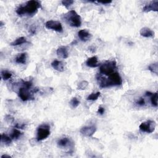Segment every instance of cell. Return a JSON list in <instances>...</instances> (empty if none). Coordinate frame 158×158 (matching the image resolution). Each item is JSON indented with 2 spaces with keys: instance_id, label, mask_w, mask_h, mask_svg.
I'll list each match as a JSON object with an SVG mask.
<instances>
[{
  "instance_id": "44dd1931",
  "label": "cell",
  "mask_w": 158,
  "mask_h": 158,
  "mask_svg": "<svg viewBox=\"0 0 158 158\" xmlns=\"http://www.w3.org/2000/svg\"><path fill=\"white\" fill-rule=\"evenodd\" d=\"M89 86V82L86 80L81 81L77 85V89L80 90H85Z\"/></svg>"
},
{
  "instance_id": "e0dca14e",
  "label": "cell",
  "mask_w": 158,
  "mask_h": 158,
  "mask_svg": "<svg viewBox=\"0 0 158 158\" xmlns=\"http://www.w3.org/2000/svg\"><path fill=\"white\" fill-rule=\"evenodd\" d=\"M71 140L66 137L62 138L58 140L57 142V145L60 148H66L71 145Z\"/></svg>"
},
{
  "instance_id": "4dcf8cb0",
  "label": "cell",
  "mask_w": 158,
  "mask_h": 158,
  "mask_svg": "<svg viewBox=\"0 0 158 158\" xmlns=\"http://www.w3.org/2000/svg\"><path fill=\"white\" fill-rule=\"evenodd\" d=\"M98 3H101V4H111V3H112V1H98Z\"/></svg>"
},
{
  "instance_id": "5b68a950",
  "label": "cell",
  "mask_w": 158,
  "mask_h": 158,
  "mask_svg": "<svg viewBox=\"0 0 158 158\" xmlns=\"http://www.w3.org/2000/svg\"><path fill=\"white\" fill-rule=\"evenodd\" d=\"M50 135V127L47 124H43L40 125L37 130V141H42V140L47 138Z\"/></svg>"
},
{
  "instance_id": "30bf717a",
  "label": "cell",
  "mask_w": 158,
  "mask_h": 158,
  "mask_svg": "<svg viewBox=\"0 0 158 158\" xmlns=\"http://www.w3.org/2000/svg\"><path fill=\"white\" fill-rule=\"evenodd\" d=\"M158 11V1H151L148 4L145 5L143 8V11L145 13H148L150 11H155L157 12Z\"/></svg>"
},
{
  "instance_id": "277c9868",
  "label": "cell",
  "mask_w": 158,
  "mask_h": 158,
  "mask_svg": "<svg viewBox=\"0 0 158 158\" xmlns=\"http://www.w3.org/2000/svg\"><path fill=\"white\" fill-rule=\"evenodd\" d=\"M116 69V62L115 61H107L99 67V72L101 74L109 76L114 72Z\"/></svg>"
},
{
  "instance_id": "ac0fdd59",
  "label": "cell",
  "mask_w": 158,
  "mask_h": 158,
  "mask_svg": "<svg viewBox=\"0 0 158 158\" xmlns=\"http://www.w3.org/2000/svg\"><path fill=\"white\" fill-rule=\"evenodd\" d=\"M27 43V40L25 37H19L18 38H17L16 40H15L14 42H11L10 43V45L11 46H19V45H21L22 44H24V43Z\"/></svg>"
},
{
  "instance_id": "484cf974",
  "label": "cell",
  "mask_w": 158,
  "mask_h": 158,
  "mask_svg": "<svg viewBox=\"0 0 158 158\" xmlns=\"http://www.w3.org/2000/svg\"><path fill=\"white\" fill-rule=\"evenodd\" d=\"M80 104V101L77 98H73L71 101H70V104L72 108H76L78 107V106Z\"/></svg>"
},
{
  "instance_id": "4fadbf2b",
  "label": "cell",
  "mask_w": 158,
  "mask_h": 158,
  "mask_svg": "<svg viewBox=\"0 0 158 158\" xmlns=\"http://www.w3.org/2000/svg\"><path fill=\"white\" fill-rule=\"evenodd\" d=\"M57 55L62 58V59H67L69 57V52L67 48L65 46H61V47L58 48L56 51Z\"/></svg>"
},
{
  "instance_id": "7c38bea8",
  "label": "cell",
  "mask_w": 158,
  "mask_h": 158,
  "mask_svg": "<svg viewBox=\"0 0 158 158\" xmlns=\"http://www.w3.org/2000/svg\"><path fill=\"white\" fill-rule=\"evenodd\" d=\"M79 38L82 42H86L91 38V33L86 30H81L78 32Z\"/></svg>"
},
{
  "instance_id": "6da1fadb",
  "label": "cell",
  "mask_w": 158,
  "mask_h": 158,
  "mask_svg": "<svg viewBox=\"0 0 158 158\" xmlns=\"http://www.w3.org/2000/svg\"><path fill=\"white\" fill-rule=\"evenodd\" d=\"M98 82L101 88H107L113 86H119L122 84L120 75L118 72H113L108 78L100 77L98 78Z\"/></svg>"
},
{
  "instance_id": "3957f363",
  "label": "cell",
  "mask_w": 158,
  "mask_h": 158,
  "mask_svg": "<svg viewBox=\"0 0 158 158\" xmlns=\"http://www.w3.org/2000/svg\"><path fill=\"white\" fill-rule=\"evenodd\" d=\"M64 19L70 26L74 27H79L81 24V17L74 10L70 11L64 15Z\"/></svg>"
},
{
  "instance_id": "7a4b0ae2",
  "label": "cell",
  "mask_w": 158,
  "mask_h": 158,
  "mask_svg": "<svg viewBox=\"0 0 158 158\" xmlns=\"http://www.w3.org/2000/svg\"><path fill=\"white\" fill-rule=\"evenodd\" d=\"M41 8V4L37 1H27L24 6H21L16 10L17 14L19 16L25 14L33 15L35 14L38 9Z\"/></svg>"
},
{
  "instance_id": "2e32d148",
  "label": "cell",
  "mask_w": 158,
  "mask_h": 158,
  "mask_svg": "<svg viewBox=\"0 0 158 158\" xmlns=\"http://www.w3.org/2000/svg\"><path fill=\"white\" fill-rule=\"evenodd\" d=\"M27 54L26 52H22V53L19 54L16 57V62L17 64H25L27 62Z\"/></svg>"
},
{
  "instance_id": "5bb4252c",
  "label": "cell",
  "mask_w": 158,
  "mask_h": 158,
  "mask_svg": "<svg viewBox=\"0 0 158 158\" xmlns=\"http://www.w3.org/2000/svg\"><path fill=\"white\" fill-rule=\"evenodd\" d=\"M51 66L57 71L63 72L64 71V64L61 61L55 60L54 61H52L51 63Z\"/></svg>"
},
{
  "instance_id": "52a82bcc",
  "label": "cell",
  "mask_w": 158,
  "mask_h": 158,
  "mask_svg": "<svg viewBox=\"0 0 158 158\" xmlns=\"http://www.w3.org/2000/svg\"><path fill=\"white\" fill-rule=\"evenodd\" d=\"M45 27L50 30H55L57 32H62L63 28L61 23L57 21H48L46 22Z\"/></svg>"
},
{
  "instance_id": "cb8c5ba5",
  "label": "cell",
  "mask_w": 158,
  "mask_h": 158,
  "mask_svg": "<svg viewBox=\"0 0 158 158\" xmlns=\"http://www.w3.org/2000/svg\"><path fill=\"white\" fill-rule=\"evenodd\" d=\"M1 77L4 80H7L11 78L12 77V74L8 71H2L1 72Z\"/></svg>"
},
{
  "instance_id": "ffe728a7",
  "label": "cell",
  "mask_w": 158,
  "mask_h": 158,
  "mask_svg": "<svg viewBox=\"0 0 158 158\" xmlns=\"http://www.w3.org/2000/svg\"><path fill=\"white\" fill-rule=\"evenodd\" d=\"M1 142L4 143L6 145H9L11 142H12V139H11V138L5 134H1Z\"/></svg>"
},
{
  "instance_id": "9c48e42d",
  "label": "cell",
  "mask_w": 158,
  "mask_h": 158,
  "mask_svg": "<svg viewBox=\"0 0 158 158\" xmlns=\"http://www.w3.org/2000/svg\"><path fill=\"white\" fill-rule=\"evenodd\" d=\"M96 131V128L94 125L85 126L80 129V132L85 137H91Z\"/></svg>"
},
{
  "instance_id": "d6a6232c",
  "label": "cell",
  "mask_w": 158,
  "mask_h": 158,
  "mask_svg": "<svg viewBox=\"0 0 158 158\" xmlns=\"http://www.w3.org/2000/svg\"><path fill=\"white\" fill-rule=\"evenodd\" d=\"M1 157L2 158H3V157H11V156H8V155H6V154H4V155L1 156Z\"/></svg>"
},
{
  "instance_id": "7402d4cb",
  "label": "cell",
  "mask_w": 158,
  "mask_h": 158,
  "mask_svg": "<svg viewBox=\"0 0 158 158\" xmlns=\"http://www.w3.org/2000/svg\"><path fill=\"white\" fill-rule=\"evenodd\" d=\"M148 70L150 71L152 73H154L155 74H157L158 72V64L157 62H155L153 64H151L148 66Z\"/></svg>"
},
{
  "instance_id": "d4e9b609",
  "label": "cell",
  "mask_w": 158,
  "mask_h": 158,
  "mask_svg": "<svg viewBox=\"0 0 158 158\" xmlns=\"http://www.w3.org/2000/svg\"><path fill=\"white\" fill-rule=\"evenodd\" d=\"M151 103L154 107L157 106V93H155L154 94L151 95Z\"/></svg>"
},
{
  "instance_id": "f1b7e54d",
  "label": "cell",
  "mask_w": 158,
  "mask_h": 158,
  "mask_svg": "<svg viewBox=\"0 0 158 158\" xmlns=\"http://www.w3.org/2000/svg\"><path fill=\"white\" fill-rule=\"evenodd\" d=\"M23 84H24V86L27 88V89H30V88L32 86V84L31 81H23Z\"/></svg>"
},
{
  "instance_id": "83f0119b",
  "label": "cell",
  "mask_w": 158,
  "mask_h": 158,
  "mask_svg": "<svg viewBox=\"0 0 158 158\" xmlns=\"http://www.w3.org/2000/svg\"><path fill=\"white\" fill-rule=\"evenodd\" d=\"M137 104L139 106H144L145 104V101L143 98H140L137 101Z\"/></svg>"
},
{
  "instance_id": "8992f818",
  "label": "cell",
  "mask_w": 158,
  "mask_h": 158,
  "mask_svg": "<svg viewBox=\"0 0 158 158\" xmlns=\"http://www.w3.org/2000/svg\"><path fill=\"white\" fill-rule=\"evenodd\" d=\"M156 122L153 120H148L142 123L139 128L140 130L143 132H146L148 133H153L156 128Z\"/></svg>"
},
{
  "instance_id": "1f68e13d",
  "label": "cell",
  "mask_w": 158,
  "mask_h": 158,
  "mask_svg": "<svg viewBox=\"0 0 158 158\" xmlns=\"http://www.w3.org/2000/svg\"><path fill=\"white\" fill-rule=\"evenodd\" d=\"M153 94V93H152L149 92V91H147L146 93V96H151Z\"/></svg>"
},
{
  "instance_id": "4316f807",
  "label": "cell",
  "mask_w": 158,
  "mask_h": 158,
  "mask_svg": "<svg viewBox=\"0 0 158 158\" xmlns=\"http://www.w3.org/2000/svg\"><path fill=\"white\" fill-rule=\"evenodd\" d=\"M61 3L64 6L68 8L69 6H70L72 5L74 3V1H73V0H63Z\"/></svg>"
},
{
  "instance_id": "f546056e",
  "label": "cell",
  "mask_w": 158,
  "mask_h": 158,
  "mask_svg": "<svg viewBox=\"0 0 158 158\" xmlns=\"http://www.w3.org/2000/svg\"><path fill=\"white\" fill-rule=\"evenodd\" d=\"M105 112V109L103 107H99L98 108V113L101 114V115H103Z\"/></svg>"
},
{
  "instance_id": "9a60e30c",
  "label": "cell",
  "mask_w": 158,
  "mask_h": 158,
  "mask_svg": "<svg viewBox=\"0 0 158 158\" xmlns=\"http://www.w3.org/2000/svg\"><path fill=\"white\" fill-rule=\"evenodd\" d=\"M86 64L88 67L91 68H95L99 66L98 62V57L96 56H93L88 59L86 61Z\"/></svg>"
},
{
  "instance_id": "ba28073f",
  "label": "cell",
  "mask_w": 158,
  "mask_h": 158,
  "mask_svg": "<svg viewBox=\"0 0 158 158\" xmlns=\"http://www.w3.org/2000/svg\"><path fill=\"white\" fill-rule=\"evenodd\" d=\"M28 90H29L28 89H27V88L25 86L21 87L19 89L18 95L22 101H26L29 100V99L33 98Z\"/></svg>"
},
{
  "instance_id": "603a6c76",
  "label": "cell",
  "mask_w": 158,
  "mask_h": 158,
  "mask_svg": "<svg viewBox=\"0 0 158 158\" xmlns=\"http://www.w3.org/2000/svg\"><path fill=\"white\" fill-rule=\"evenodd\" d=\"M101 93L100 92H96L95 93H93L87 97L86 99L87 100H90V101H96L98 99V98L100 96Z\"/></svg>"
},
{
  "instance_id": "d6986e66",
  "label": "cell",
  "mask_w": 158,
  "mask_h": 158,
  "mask_svg": "<svg viewBox=\"0 0 158 158\" xmlns=\"http://www.w3.org/2000/svg\"><path fill=\"white\" fill-rule=\"evenodd\" d=\"M22 135V133L20 130L16 129V128H14L12 132H11V133L10 137L11 138V139H14V140L18 139Z\"/></svg>"
},
{
  "instance_id": "8fae6325",
  "label": "cell",
  "mask_w": 158,
  "mask_h": 158,
  "mask_svg": "<svg viewBox=\"0 0 158 158\" xmlns=\"http://www.w3.org/2000/svg\"><path fill=\"white\" fill-rule=\"evenodd\" d=\"M141 36L145 38H153L154 37V32L148 27H143L140 30Z\"/></svg>"
}]
</instances>
